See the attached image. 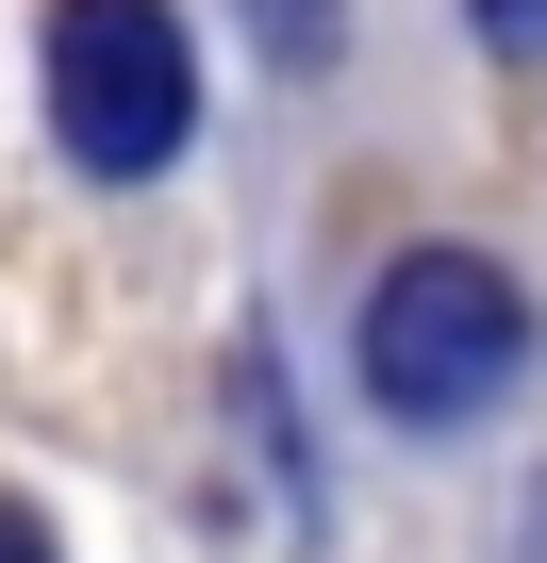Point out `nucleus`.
Returning a JSON list of instances; mask_svg holds the SVG:
<instances>
[{"label": "nucleus", "mask_w": 547, "mask_h": 563, "mask_svg": "<svg viewBox=\"0 0 547 563\" xmlns=\"http://www.w3.org/2000/svg\"><path fill=\"white\" fill-rule=\"evenodd\" d=\"M514 365H530V299H514L481 249H398V265H382V299H365V398H382V415L448 431V415H481Z\"/></svg>", "instance_id": "nucleus-1"}, {"label": "nucleus", "mask_w": 547, "mask_h": 563, "mask_svg": "<svg viewBox=\"0 0 547 563\" xmlns=\"http://www.w3.org/2000/svg\"><path fill=\"white\" fill-rule=\"evenodd\" d=\"M51 133L100 183H150L199 133V67H183L166 0H51Z\"/></svg>", "instance_id": "nucleus-2"}, {"label": "nucleus", "mask_w": 547, "mask_h": 563, "mask_svg": "<svg viewBox=\"0 0 547 563\" xmlns=\"http://www.w3.org/2000/svg\"><path fill=\"white\" fill-rule=\"evenodd\" d=\"M249 34H265V67H332L349 0H249Z\"/></svg>", "instance_id": "nucleus-3"}, {"label": "nucleus", "mask_w": 547, "mask_h": 563, "mask_svg": "<svg viewBox=\"0 0 547 563\" xmlns=\"http://www.w3.org/2000/svg\"><path fill=\"white\" fill-rule=\"evenodd\" d=\"M481 34L497 51H547V0H481Z\"/></svg>", "instance_id": "nucleus-4"}, {"label": "nucleus", "mask_w": 547, "mask_h": 563, "mask_svg": "<svg viewBox=\"0 0 547 563\" xmlns=\"http://www.w3.org/2000/svg\"><path fill=\"white\" fill-rule=\"evenodd\" d=\"M0 563H51V530H34V514H18V497H0Z\"/></svg>", "instance_id": "nucleus-5"}]
</instances>
